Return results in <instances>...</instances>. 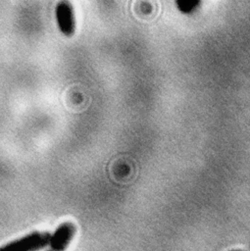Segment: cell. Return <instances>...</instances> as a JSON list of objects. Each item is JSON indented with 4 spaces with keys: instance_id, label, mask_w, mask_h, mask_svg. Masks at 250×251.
I'll return each mask as SVG.
<instances>
[{
    "instance_id": "2",
    "label": "cell",
    "mask_w": 250,
    "mask_h": 251,
    "mask_svg": "<svg viewBox=\"0 0 250 251\" xmlns=\"http://www.w3.org/2000/svg\"><path fill=\"white\" fill-rule=\"evenodd\" d=\"M55 15L60 31L68 37L72 36L75 30L73 5L69 1H60L56 6Z\"/></svg>"
},
{
    "instance_id": "3",
    "label": "cell",
    "mask_w": 250,
    "mask_h": 251,
    "mask_svg": "<svg viewBox=\"0 0 250 251\" xmlns=\"http://www.w3.org/2000/svg\"><path fill=\"white\" fill-rule=\"evenodd\" d=\"M75 233V226L71 222H65L58 226L53 233H50L48 246L51 251H65Z\"/></svg>"
},
{
    "instance_id": "1",
    "label": "cell",
    "mask_w": 250,
    "mask_h": 251,
    "mask_svg": "<svg viewBox=\"0 0 250 251\" xmlns=\"http://www.w3.org/2000/svg\"><path fill=\"white\" fill-rule=\"evenodd\" d=\"M49 232L33 231L0 247V251H38L48 245Z\"/></svg>"
},
{
    "instance_id": "5",
    "label": "cell",
    "mask_w": 250,
    "mask_h": 251,
    "mask_svg": "<svg viewBox=\"0 0 250 251\" xmlns=\"http://www.w3.org/2000/svg\"><path fill=\"white\" fill-rule=\"evenodd\" d=\"M232 251H241V250H232Z\"/></svg>"
},
{
    "instance_id": "4",
    "label": "cell",
    "mask_w": 250,
    "mask_h": 251,
    "mask_svg": "<svg viewBox=\"0 0 250 251\" xmlns=\"http://www.w3.org/2000/svg\"><path fill=\"white\" fill-rule=\"evenodd\" d=\"M201 4L198 0H177L175 1L176 8L184 14H189L193 11H195L198 6Z\"/></svg>"
},
{
    "instance_id": "6",
    "label": "cell",
    "mask_w": 250,
    "mask_h": 251,
    "mask_svg": "<svg viewBox=\"0 0 250 251\" xmlns=\"http://www.w3.org/2000/svg\"><path fill=\"white\" fill-rule=\"evenodd\" d=\"M48 251H51V250H48Z\"/></svg>"
}]
</instances>
